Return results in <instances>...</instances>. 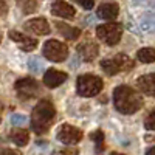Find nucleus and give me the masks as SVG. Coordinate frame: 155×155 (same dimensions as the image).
Here are the masks:
<instances>
[{"mask_svg": "<svg viewBox=\"0 0 155 155\" xmlns=\"http://www.w3.org/2000/svg\"><path fill=\"white\" fill-rule=\"evenodd\" d=\"M110 155H123V153H118V152H112Z\"/></svg>", "mask_w": 155, "mask_h": 155, "instance_id": "31", "label": "nucleus"}, {"mask_svg": "<svg viewBox=\"0 0 155 155\" xmlns=\"http://www.w3.org/2000/svg\"><path fill=\"white\" fill-rule=\"evenodd\" d=\"M56 138L64 144H78L82 140V130H79L78 127L70 126V124H62L59 126L58 132H56Z\"/></svg>", "mask_w": 155, "mask_h": 155, "instance_id": "6", "label": "nucleus"}, {"mask_svg": "<svg viewBox=\"0 0 155 155\" xmlns=\"http://www.w3.org/2000/svg\"><path fill=\"white\" fill-rule=\"evenodd\" d=\"M6 14H8V5L3 0H0V16H6Z\"/></svg>", "mask_w": 155, "mask_h": 155, "instance_id": "27", "label": "nucleus"}, {"mask_svg": "<svg viewBox=\"0 0 155 155\" xmlns=\"http://www.w3.org/2000/svg\"><path fill=\"white\" fill-rule=\"evenodd\" d=\"M90 138L95 141V144H96V152L101 153L102 150H104V134H102V130H95L92 135H90Z\"/></svg>", "mask_w": 155, "mask_h": 155, "instance_id": "20", "label": "nucleus"}, {"mask_svg": "<svg viewBox=\"0 0 155 155\" xmlns=\"http://www.w3.org/2000/svg\"><path fill=\"white\" fill-rule=\"evenodd\" d=\"M132 2H134V3H137V5H140V3H144L146 0H132Z\"/></svg>", "mask_w": 155, "mask_h": 155, "instance_id": "30", "label": "nucleus"}, {"mask_svg": "<svg viewBox=\"0 0 155 155\" xmlns=\"http://www.w3.org/2000/svg\"><path fill=\"white\" fill-rule=\"evenodd\" d=\"M67 78H68L67 73L54 70V68H48L44 74V84L48 88H56V87H59V85H62L64 82H65Z\"/></svg>", "mask_w": 155, "mask_h": 155, "instance_id": "8", "label": "nucleus"}, {"mask_svg": "<svg viewBox=\"0 0 155 155\" xmlns=\"http://www.w3.org/2000/svg\"><path fill=\"white\" fill-rule=\"evenodd\" d=\"M102 79L99 76L95 74H82L78 78L76 81V90L78 95L84 96V98H92L96 96L101 90H102Z\"/></svg>", "mask_w": 155, "mask_h": 155, "instance_id": "3", "label": "nucleus"}, {"mask_svg": "<svg viewBox=\"0 0 155 155\" xmlns=\"http://www.w3.org/2000/svg\"><path fill=\"white\" fill-rule=\"evenodd\" d=\"M0 121H2V120H0Z\"/></svg>", "mask_w": 155, "mask_h": 155, "instance_id": "33", "label": "nucleus"}, {"mask_svg": "<svg viewBox=\"0 0 155 155\" xmlns=\"http://www.w3.org/2000/svg\"><path fill=\"white\" fill-rule=\"evenodd\" d=\"M9 37L23 51H33V50L37 48V41H36V39H33V37H30V36H27V34H22L19 31H11L9 33Z\"/></svg>", "mask_w": 155, "mask_h": 155, "instance_id": "10", "label": "nucleus"}, {"mask_svg": "<svg viewBox=\"0 0 155 155\" xmlns=\"http://www.w3.org/2000/svg\"><path fill=\"white\" fill-rule=\"evenodd\" d=\"M25 121H27V118H25V115H19V113H16V115H12L11 116V123L12 124H16V126H19V124H23Z\"/></svg>", "mask_w": 155, "mask_h": 155, "instance_id": "24", "label": "nucleus"}, {"mask_svg": "<svg viewBox=\"0 0 155 155\" xmlns=\"http://www.w3.org/2000/svg\"><path fill=\"white\" fill-rule=\"evenodd\" d=\"M22 9H23L25 14H31V12L37 11V2H36V0H25Z\"/></svg>", "mask_w": 155, "mask_h": 155, "instance_id": "22", "label": "nucleus"}, {"mask_svg": "<svg viewBox=\"0 0 155 155\" xmlns=\"http://www.w3.org/2000/svg\"><path fill=\"white\" fill-rule=\"evenodd\" d=\"M51 14H54L58 17H64V19H71L76 11L71 5H68L67 2H64V0H58L51 5Z\"/></svg>", "mask_w": 155, "mask_h": 155, "instance_id": "12", "label": "nucleus"}, {"mask_svg": "<svg viewBox=\"0 0 155 155\" xmlns=\"http://www.w3.org/2000/svg\"><path fill=\"white\" fill-rule=\"evenodd\" d=\"M11 140H12V143L23 147V146H27L28 144V141H30V134L25 130V129H17V130H14L11 134Z\"/></svg>", "mask_w": 155, "mask_h": 155, "instance_id": "16", "label": "nucleus"}, {"mask_svg": "<svg viewBox=\"0 0 155 155\" xmlns=\"http://www.w3.org/2000/svg\"><path fill=\"white\" fill-rule=\"evenodd\" d=\"M56 28L61 31V34L68 39V41H74V39H78L81 36V30L76 28V27H70V25L67 23H62V22H56Z\"/></svg>", "mask_w": 155, "mask_h": 155, "instance_id": "15", "label": "nucleus"}, {"mask_svg": "<svg viewBox=\"0 0 155 155\" xmlns=\"http://www.w3.org/2000/svg\"><path fill=\"white\" fill-rule=\"evenodd\" d=\"M42 54L51 62H64L68 56V47L56 39H50L44 44Z\"/></svg>", "mask_w": 155, "mask_h": 155, "instance_id": "5", "label": "nucleus"}, {"mask_svg": "<svg viewBox=\"0 0 155 155\" xmlns=\"http://www.w3.org/2000/svg\"><path fill=\"white\" fill-rule=\"evenodd\" d=\"M23 28L30 31V33H34L37 36H45V34H50L51 33V28L48 22L44 19V17H37V19H31L28 20L27 23L23 25Z\"/></svg>", "mask_w": 155, "mask_h": 155, "instance_id": "9", "label": "nucleus"}, {"mask_svg": "<svg viewBox=\"0 0 155 155\" xmlns=\"http://www.w3.org/2000/svg\"><path fill=\"white\" fill-rule=\"evenodd\" d=\"M28 67H30V70L34 71V73H41L42 68H44V62H42L41 58H34V56H33V58L28 61Z\"/></svg>", "mask_w": 155, "mask_h": 155, "instance_id": "21", "label": "nucleus"}, {"mask_svg": "<svg viewBox=\"0 0 155 155\" xmlns=\"http://www.w3.org/2000/svg\"><path fill=\"white\" fill-rule=\"evenodd\" d=\"M118 12H120V6L116 3H102L96 9V16L104 20H113L116 19Z\"/></svg>", "mask_w": 155, "mask_h": 155, "instance_id": "13", "label": "nucleus"}, {"mask_svg": "<svg viewBox=\"0 0 155 155\" xmlns=\"http://www.w3.org/2000/svg\"><path fill=\"white\" fill-rule=\"evenodd\" d=\"M144 127L147 129V130H153V129H155V112H153V110L149 113V116L146 118V121H144Z\"/></svg>", "mask_w": 155, "mask_h": 155, "instance_id": "23", "label": "nucleus"}, {"mask_svg": "<svg viewBox=\"0 0 155 155\" xmlns=\"http://www.w3.org/2000/svg\"><path fill=\"white\" fill-rule=\"evenodd\" d=\"M76 3H79L84 9H92L95 6V0H74Z\"/></svg>", "mask_w": 155, "mask_h": 155, "instance_id": "26", "label": "nucleus"}, {"mask_svg": "<svg viewBox=\"0 0 155 155\" xmlns=\"http://www.w3.org/2000/svg\"><path fill=\"white\" fill-rule=\"evenodd\" d=\"M56 116V109L50 101H39L37 106L31 112V129L37 135L45 134L50 126L53 124V120Z\"/></svg>", "mask_w": 155, "mask_h": 155, "instance_id": "2", "label": "nucleus"}, {"mask_svg": "<svg viewBox=\"0 0 155 155\" xmlns=\"http://www.w3.org/2000/svg\"><path fill=\"white\" fill-rule=\"evenodd\" d=\"M79 152H78V149H74V147H65V149H61V150H58L54 155H78Z\"/></svg>", "mask_w": 155, "mask_h": 155, "instance_id": "25", "label": "nucleus"}, {"mask_svg": "<svg viewBox=\"0 0 155 155\" xmlns=\"http://www.w3.org/2000/svg\"><path fill=\"white\" fill-rule=\"evenodd\" d=\"M96 36L101 39L102 42H106L107 45L113 47L121 41V36H123V27L120 23H115V22H107V23H102L96 28Z\"/></svg>", "mask_w": 155, "mask_h": 155, "instance_id": "4", "label": "nucleus"}, {"mask_svg": "<svg viewBox=\"0 0 155 155\" xmlns=\"http://www.w3.org/2000/svg\"><path fill=\"white\" fill-rule=\"evenodd\" d=\"M113 102L118 112L124 115L135 113L143 106V96L129 85H120L113 90Z\"/></svg>", "mask_w": 155, "mask_h": 155, "instance_id": "1", "label": "nucleus"}, {"mask_svg": "<svg viewBox=\"0 0 155 155\" xmlns=\"http://www.w3.org/2000/svg\"><path fill=\"white\" fill-rule=\"evenodd\" d=\"M0 155H19V153L11 149H3V150H0Z\"/></svg>", "mask_w": 155, "mask_h": 155, "instance_id": "28", "label": "nucleus"}, {"mask_svg": "<svg viewBox=\"0 0 155 155\" xmlns=\"http://www.w3.org/2000/svg\"><path fill=\"white\" fill-rule=\"evenodd\" d=\"M0 42H2V30H0Z\"/></svg>", "mask_w": 155, "mask_h": 155, "instance_id": "32", "label": "nucleus"}, {"mask_svg": "<svg viewBox=\"0 0 155 155\" xmlns=\"http://www.w3.org/2000/svg\"><path fill=\"white\" fill-rule=\"evenodd\" d=\"M76 50H78V53H79L81 59H82V61H85V62H92V61H95V59H96V56H98V53H99L98 45H96V44H93V42L79 44Z\"/></svg>", "mask_w": 155, "mask_h": 155, "instance_id": "11", "label": "nucleus"}, {"mask_svg": "<svg viewBox=\"0 0 155 155\" xmlns=\"http://www.w3.org/2000/svg\"><path fill=\"white\" fill-rule=\"evenodd\" d=\"M101 68L104 70L107 74H110V76H113V74H116V73H120L118 64L115 62L113 58H112V59H102V61H101Z\"/></svg>", "mask_w": 155, "mask_h": 155, "instance_id": "18", "label": "nucleus"}, {"mask_svg": "<svg viewBox=\"0 0 155 155\" xmlns=\"http://www.w3.org/2000/svg\"><path fill=\"white\" fill-rule=\"evenodd\" d=\"M146 155H153V147H149L147 152H146Z\"/></svg>", "mask_w": 155, "mask_h": 155, "instance_id": "29", "label": "nucleus"}, {"mask_svg": "<svg viewBox=\"0 0 155 155\" xmlns=\"http://www.w3.org/2000/svg\"><path fill=\"white\" fill-rule=\"evenodd\" d=\"M137 58H138V61L144 62V64H150L155 61V51H153V48H141L137 53Z\"/></svg>", "mask_w": 155, "mask_h": 155, "instance_id": "19", "label": "nucleus"}, {"mask_svg": "<svg viewBox=\"0 0 155 155\" xmlns=\"http://www.w3.org/2000/svg\"><path fill=\"white\" fill-rule=\"evenodd\" d=\"M14 88L17 92V96L22 99H30L39 93V84L33 78H22L16 82Z\"/></svg>", "mask_w": 155, "mask_h": 155, "instance_id": "7", "label": "nucleus"}, {"mask_svg": "<svg viewBox=\"0 0 155 155\" xmlns=\"http://www.w3.org/2000/svg\"><path fill=\"white\" fill-rule=\"evenodd\" d=\"M115 62L118 64V68H120V71H130L132 68H134V61L129 58L127 54H124V53H120V54H116L115 58Z\"/></svg>", "mask_w": 155, "mask_h": 155, "instance_id": "17", "label": "nucleus"}, {"mask_svg": "<svg viewBox=\"0 0 155 155\" xmlns=\"http://www.w3.org/2000/svg\"><path fill=\"white\" fill-rule=\"evenodd\" d=\"M138 88L147 96H153L155 95V81H153V74H144V76H140L138 81H137Z\"/></svg>", "mask_w": 155, "mask_h": 155, "instance_id": "14", "label": "nucleus"}]
</instances>
